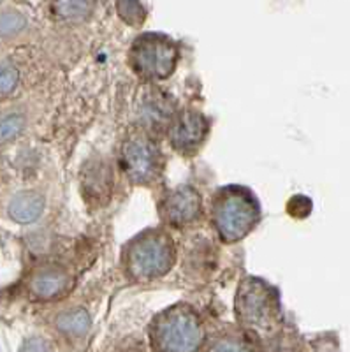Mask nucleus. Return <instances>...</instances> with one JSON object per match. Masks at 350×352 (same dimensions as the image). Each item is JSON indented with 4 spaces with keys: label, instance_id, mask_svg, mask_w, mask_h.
Returning <instances> with one entry per match:
<instances>
[{
    "label": "nucleus",
    "instance_id": "obj_11",
    "mask_svg": "<svg viewBox=\"0 0 350 352\" xmlns=\"http://www.w3.org/2000/svg\"><path fill=\"white\" fill-rule=\"evenodd\" d=\"M94 0H53V11L58 18L80 21L90 14Z\"/></svg>",
    "mask_w": 350,
    "mask_h": 352
},
{
    "label": "nucleus",
    "instance_id": "obj_10",
    "mask_svg": "<svg viewBox=\"0 0 350 352\" xmlns=\"http://www.w3.org/2000/svg\"><path fill=\"white\" fill-rule=\"evenodd\" d=\"M69 276L62 268H44L34 276L32 291L41 298H53L67 287Z\"/></svg>",
    "mask_w": 350,
    "mask_h": 352
},
{
    "label": "nucleus",
    "instance_id": "obj_4",
    "mask_svg": "<svg viewBox=\"0 0 350 352\" xmlns=\"http://www.w3.org/2000/svg\"><path fill=\"white\" fill-rule=\"evenodd\" d=\"M120 162L129 180L141 185L155 182L164 168L162 153L146 132H135L124 141Z\"/></svg>",
    "mask_w": 350,
    "mask_h": 352
},
{
    "label": "nucleus",
    "instance_id": "obj_2",
    "mask_svg": "<svg viewBox=\"0 0 350 352\" xmlns=\"http://www.w3.org/2000/svg\"><path fill=\"white\" fill-rule=\"evenodd\" d=\"M124 270L134 280H153L166 275L176 261L171 236L162 229H146L124 247Z\"/></svg>",
    "mask_w": 350,
    "mask_h": 352
},
{
    "label": "nucleus",
    "instance_id": "obj_6",
    "mask_svg": "<svg viewBox=\"0 0 350 352\" xmlns=\"http://www.w3.org/2000/svg\"><path fill=\"white\" fill-rule=\"evenodd\" d=\"M210 132V122L201 111L184 109L176 113L169 125V140L173 148L184 155H192L203 146Z\"/></svg>",
    "mask_w": 350,
    "mask_h": 352
},
{
    "label": "nucleus",
    "instance_id": "obj_9",
    "mask_svg": "<svg viewBox=\"0 0 350 352\" xmlns=\"http://www.w3.org/2000/svg\"><path fill=\"white\" fill-rule=\"evenodd\" d=\"M8 212L18 224H32L43 215L44 197L39 192H18L9 203Z\"/></svg>",
    "mask_w": 350,
    "mask_h": 352
},
{
    "label": "nucleus",
    "instance_id": "obj_15",
    "mask_svg": "<svg viewBox=\"0 0 350 352\" xmlns=\"http://www.w3.org/2000/svg\"><path fill=\"white\" fill-rule=\"evenodd\" d=\"M18 80H20V76H18V71L14 69V65H9L8 62H4V65H2V76H0L2 96L8 97L9 94H12V90L17 88Z\"/></svg>",
    "mask_w": 350,
    "mask_h": 352
},
{
    "label": "nucleus",
    "instance_id": "obj_13",
    "mask_svg": "<svg viewBox=\"0 0 350 352\" xmlns=\"http://www.w3.org/2000/svg\"><path fill=\"white\" fill-rule=\"evenodd\" d=\"M23 129V116L20 113H6L2 118V140H14Z\"/></svg>",
    "mask_w": 350,
    "mask_h": 352
},
{
    "label": "nucleus",
    "instance_id": "obj_12",
    "mask_svg": "<svg viewBox=\"0 0 350 352\" xmlns=\"http://www.w3.org/2000/svg\"><path fill=\"white\" fill-rule=\"evenodd\" d=\"M118 11L129 23H141L144 18L143 6L138 0H118Z\"/></svg>",
    "mask_w": 350,
    "mask_h": 352
},
{
    "label": "nucleus",
    "instance_id": "obj_5",
    "mask_svg": "<svg viewBox=\"0 0 350 352\" xmlns=\"http://www.w3.org/2000/svg\"><path fill=\"white\" fill-rule=\"evenodd\" d=\"M199 324L190 312L175 308L159 322V338L166 351L190 352L199 344Z\"/></svg>",
    "mask_w": 350,
    "mask_h": 352
},
{
    "label": "nucleus",
    "instance_id": "obj_16",
    "mask_svg": "<svg viewBox=\"0 0 350 352\" xmlns=\"http://www.w3.org/2000/svg\"><path fill=\"white\" fill-rule=\"evenodd\" d=\"M88 324V319L83 312H72L60 319V326L67 331H83Z\"/></svg>",
    "mask_w": 350,
    "mask_h": 352
},
{
    "label": "nucleus",
    "instance_id": "obj_3",
    "mask_svg": "<svg viewBox=\"0 0 350 352\" xmlns=\"http://www.w3.org/2000/svg\"><path fill=\"white\" fill-rule=\"evenodd\" d=\"M129 64L141 80H166L178 64V46L162 34H143L132 43Z\"/></svg>",
    "mask_w": 350,
    "mask_h": 352
},
{
    "label": "nucleus",
    "instance_id": "obj_8",
    "mask_svg": "<svg viewBox=\"0 0 350 352\" xmlns=\"http://www.w3.org/2000/svg\"><path fill=\"white\" fill-rule=\"evenodd\" d=\"M140 118L146 129H160L166 127V125L169 127L173 118H175L173 100L167 97V94L151 90L141 100Z\"/></svg>",
    "mask_w": 350,
    "mask_h": 352
},
{
    "label": "nucleus",
    "instance_id": "obj_14",
    "mask_svg": "<svg viewBox=\"0 0 350 352\" xmlns=\"http://www.w3.org/2000/svg\"><path fill=\"white\" fill-rule=\"evenodd\" d=\"M25 23L27 21H25L23 14H20L17 11H6L2 14V34H4V37L14 36L20 30H23Z\"/></svg>",
    "mask_w": 350,
    "mask_h": 352
},
{
    "label": "nucleus",
    "instance_id": "obj_17",
    "mask_svg": "<svg viewBox=\"0 0 350 352\" xmlns=\"http://www.w3.org/2000/svg\"><path fill=\"white\" fill-rule=\"evenodd\" d=\"M215 352H243V351L234 344H222L217 347Z\"/></svg>",
    "mask_w": 350,
    "mask_h": 352
},
{
    "label": "nucleus",
    "instance_id": "obj_7",
    "mask_svg": "<svg viewBox=\"0 0 350 352\" xmlns=\"http://www.w3.org/2000/svg\"><path fill=\"white\" fill-rule=\"evenodd\" d=\"M201 196L190 185H182L169 192L160 206L162 219L171 226L190 224L201 213Z\"/></svg>",
    "mask_w": 350,
    "mask_h": 352
},
{
    "label": "nucleus",
    "instance_id": "obj_1",
    "mask_svg": "<svg viewBox=\"0 0 350 352\" xmlns=\"http://www.w3.org/2000/svg\"><path fill=\"white\" fill-rule=\"evenodd\" d=\"M211 219L219 236L226 243H234L254 231L261 219V206L252 190L229 185L213 197Z\"/></svg>",
    "mask_w": 350,
    "mask_h": 352
}]
</instances>
